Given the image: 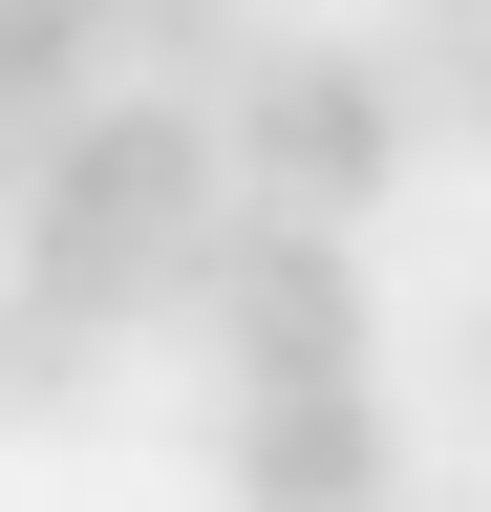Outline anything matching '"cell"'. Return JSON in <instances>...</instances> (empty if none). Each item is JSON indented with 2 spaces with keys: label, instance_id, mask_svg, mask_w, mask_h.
<instances>
[{
  "label": "cell",
  "instance_id": "cell-6",
  "mask_svg": "<svg viewBox=\"0 0 491 512\" xmlns=\"http://www.w3.org/2000/svg\"><path fill=\"white\" fill-rule=\"evenodd\" d=\"M363 64L406 86V128H491V0H385Z\"/></svg>",
  "mask_w": 491,
  "mask_h": 512
},
{
  "label": "cell",
  "instance_id": "cell-5",
  "mask_svg": "<svg viewBox=\"0 0 491 512\" xmlns=\"http://www.w3.org/2000/svg\"><path fill=\"white\" fill-rule=\"evenodd\" d=\"M86 406H107V320L0 278V427H86Z\"/></svg>",
  "mask_w": 491,
  "mask_h": 512
},
{
  "label": "cell",
  "instance_id": "cell-8",
  "mask_svg": "<svg viewBox=\"0 0 491 512\" xmlns=\"http://www.w3.org/2000/svg\"><path fill=\"white\" fill-rule=\"evenodd\" d=\"M385 512H470V491H385Z\"/></svg>",
  "mask_w": 491,
  "mask_h": 512
},
{
  "label": "cell",
  "instance_id": "cell-2",
  "mask_svg": "<svg viewBox=\"0 0 491 512\" xmlns=\"http://www.w3.org/2000/svg\"><path fill=\"white\" fill-rule=\"evenodd\" d=\"M171 320L214 342V406H278V384H363V342H385V320H363V256H342L321 214H257V192L193 235V299H171Z\"/></svg>",
  "mask_w": 491,
  "mask_h": 512
},
{
  "label": "cell",
  "instance_id": "cell-1",
  "mask_svg": "<svg viewBox=\"0 0 491 512\" xmlns=\"http://www.w3.org/2000/svg\"><path fill=\"white\" fill-rule=\"evenodd\" d=\"M235 214V128L193 86H86L65 128H43V171H22V278L43 299H86V320H150V299H193V235Z\"/></svg>",
  "mask_w": 491,
  "mask_h": 512
},
{
  "label": "cell",
  "instance_id": "cell-3",
  "mask_svg": "<svg viewBox=\"0 0 491 512\" xmlns=\"http://www.w3.org/2000/svg\"><path fill=\"white\" fill-rule=\"evenodd\" d=\"M214 128H235V192H257V214H321V235L406 171V86H385L363 43H257V64L214 86Z\"/></svg>",
  "mask_w": 491,
  "mask_h": 512
},
{
  "label": "cell",
  "instance_id": "cell-4",
  "mask_svg": "<svg viewBox=\"0 0 491 512\" xmlns=\"http://www.w3.org/2000/svg\"><path fill=\"white\" fill-rule=\"evenodd\" d=\"M214 491L235 512H385L406 427H385V384H278V406H214Z\"/></svg>",
  "mask_w": 491,
  "mask_h": 512
},
{
  "label": "cell",
  "instance_id": "cell-7",
  "mask_svg": "<svg viewBox=\"0 0 491 512\" xmlns=\"http://www.w3.org/2000/svg\"><path fill=\"white\" fill-rule=\"evenodd\" d=\"M470 406H491V320H470Z\"/></svg>",
  "mask_w": 491,
  "mask_h": 512
}]
</instances>
